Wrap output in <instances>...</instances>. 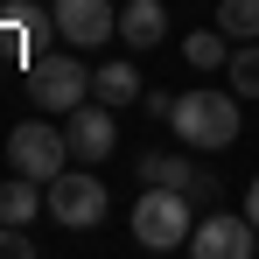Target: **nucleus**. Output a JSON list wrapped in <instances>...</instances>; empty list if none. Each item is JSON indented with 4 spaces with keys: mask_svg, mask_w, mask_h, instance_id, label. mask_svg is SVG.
Segmentation results:
<instances>
[{
    "mask_svg": "<svg viewBox=\"0 0 259 259\" xmlns=\"http://www.w3.org/2000/svg\"><path fill=\"white\" fill-rule=\"evenodd\" d=\"M168 133L189 154H224L238 140V98H224V91H175L168 98Z\"/></svg>",
    "mask_w": 259,
    "mask_h": 259,
    "instance_id": "f257e3e1",
    "label": "nucleus"
},
{
    "mask_svg": "<svg viewBox=\"0 0 259 259\" xmlns=\"http://www.w3.org/2000/svg\"><path fill=\"white\" fill-rule=\"evenodd\" d=\"M189 231H196V210H189V189H140V203H133V238L147 245V252H182L189 245Z\"/></svg>",
    "mask_w": 259,
    "mask_h": 259,
    "instance_id": "f03ea898",
    "label": "nucleus"
},
{
    "mask_svg": "<svg viewBox=\"0 0 259 259\" xmlns=\"http://www.w3.org/2000/svg\"><path fill=\"white\" fill-rule=\"evenodd\" d=\"M70 161V133L49 126V119H21V126L7 133V168L28 175V182H56Z\"/></svg>",
    "mask_w": 259,
    "mask_h": 259,
    "instance_id": "7ed1b4c3",
    "label": "nucleus"
},
{
    "mask_svg": "<svg viewBox=\"0 0 259 259\" xmlns=\"http://www.w3.org/2000/svg\"><path fill=\"white\" fill-rule=\"evenodd\" d=\"M91 98V70L77 56H35L28 63V105H42V112H70V105H84Z\"/></svg>",
    "mask_w": 259,
    "mask_h": 259,
    "instance_id": "20e7f679",
    "label": "nucleus"
},
{
    "mask_svg": "<svg viewBox=\"0 0 259 259\" xmlns=\"http://www.w3.org/2000/svg\"><path fill=\"white\" fill-rule=\"evenodd\" d=\"M42 203H49V217H56L63 231H91V224L105 217V182L84 175V168H63L56 182H42Z\"/></svg>",
    "mask_w": 259,
    "mask_h": 259,
    "instance_id": "39448f33",
    "label": "nucleus"
},
{
    "mask_svg": "<svg viewBox=\"0 0 259 259\" xmlns=\"http://www.w3.org/2000/svg\"><path fill=\"white\" fill-rule=\"evenodd\" d=\"M182 252H196V259H252L259 252V224L245 210H210V217H196V231H189Z\"/></svg>",
    "mask_w": 259,
    "mask_h": 259,
    "instance_id": "423d86ee",
    "label": "nucleus"
},
{
    "mask_svg": "<svg viewBox=\"0 0 259 259\" xmlns=\"http://www.w3.org/2000/svg\"><path fill=\"white\" fill-rule=\"evenodd\" d=\"M63 133H70V154H77V161H105V154L119 147V105L84 98V105L63 112Z\"/></svg>",
    "mask_w": 259,
    "mask_h": 259,
    "instance_id": "0eeeda50",
    "label": "nucleus"
},
{
    "mask_svg": "<svg viewBox=\"0 0 259 259\" xmlns=\"http://www.w3.org/2000/svg\"><path fill=\"white\" fill-rule=\"evenodd\" d=\"M49 14H56V35H63V42H77V49H91V42H112V28H119L112 0H56Z\"/></svg>",
    "mask_w": 259,
    "mask_h": 259,
    "instance_id": "6e6552de",
    "label": "nucleus"
},
{
    "mask_svg": "<svg viewBox=\"0 0 259 259\" xmlns=\"http://www.w3.org/2000/svg\"><path fill=\"white\" fill-rule=\"evenodd\" d=\"M0 28H14L21 35V49H28V63L42 56V42L56 35V14H42L35 0H0Z\"/></svg>",
    "mask_w": 259,
    "mask_h": 259,
    "instance_id": "1a4fd4ad",
    "label": "nucleus"
},
{
    "mask_svg": "<svg viewBox=\"0 0 259 259\" xmlns=\"http://www.w3.org/2000/svg\"><path fill=\"white\" fill-rule=\"evenodd\" d=\"M161 35H168V14H161V0H126V7H119V42L154 49Z\"/></svg>",
    "mask_w": 259,
    "mask_h": 259,
    "instance_id": "9d476101",
    "label": "nucleus"
},
{
    "mask_svg": "<svg viewBox=\"0 0 259 259\" xmlns=\"http://www.w3.org/2000/svg\"><path fill=\"white\" fill-rule=\"evenodd\" d=\"M35 217H49L42 182H28V175H7V182H0V224H35Z\"/></svg>",
    "mask_w": 259,
    "mask_h": 259,
    "instance_id": "9b49d317",
    "label": "nucleus"
},
{
    "mask_svg": "<svg viewBox=\"0 0 259 259\" xmlns=\"http://www.w3.org/2000/svg\"><path fill=\"white\" fill-rule=\"evenodd\" d=\"M91 98L133 105V98H147V91H140V70H133V63H98V70H91Z\"/></svg>",
    "mask_w": 259,
    "mask_h": 259,
    "instance_id": "f8f14e48",
    "label": "nucleus"
},
{
    "mask_svg": "<svg viewBox=\"0 0 259 259\" xmlns=\"http://www.w3.org/2000/svg\"><path fill=\"white\" fill-rule=\"evenodd\" d=\"M140 182H154V189H196L203 175L189 168L182 154H140Z\"/></svg>",
    "mask_w": 259,
    "mask_h": 259,
    "instance_id": "ddd939ff",
    "label": "nucleus"
},
{
    "mask_svg": "<svg viewBox=\"0 0 259 259\" xmlns=\"http://www.w3.org/2000/svg\"><path fill=\"white\" fill-rule=\"evenodd\" d=\"M217 28L231 42H259V0H217Z\"/></svg>",
    "mask_w": 259,
    "mask_h": 259,
    "instance_id": "4468645a",
    "label": "nucleus"
},
{
    "mask_svg": "<svg viewBox=\"0 0 259 259\" xmlns=\"http://www.w3.org/2000/svg\"><path fill=\"white\" fill-rule=\"evenodd\" d=\"M182 56H189L196 70H217V63H231V49H224V28H196V35H182Z\"/></svg>",
    "mask_w": 259,
    "mask_h": 259,
    "instance_id": "2eb2a0df",
    "label": "nucleus"
},
{
    "mask_svg": "<svg viewBox=\"0 0 259 259\" xmlns=\"http://www.w3.org/2000/svg\"><path fill=\"white\" fill-rule=\"evenodd\" d=\"M224 77H231V91H238V98H259V42L231 49V63H224Z\"/></svg>",
    "mask_w": 259,
    "mask_h": 259,
    "instance_id": "dca6fc26",
    "label": "nucleus"
},
{
    "mask_svg": "<svg viewBox=\"0 0 259 259\" xmlns=\"http://www.w3.org/2000/svg\"><path fill=\"white\" fill-rule=\"evenodd\" d=\"M0 259H35V238H28V224H0Z\"/></svg>",
    "mask_w": 259,
    "mask_h": 259,
    "instance_id": "f3484780",
    "label": "nucleus"
},
{
    "mask_svg": "<svg viewBox=\"0 0 259 259\" xmlns=\"http://www.w3.org/2000/svg\"><path fill=\"white\" fill-rule=\"evenodd\" d=\"M245 217L259 224V175H252V189H245Z\"/></svg>",
    "mask_w": 259,
    "mask_h": 259,
    "instance_id": "a211bd4d",
    "label": "nucleus"
}]
</instances>
